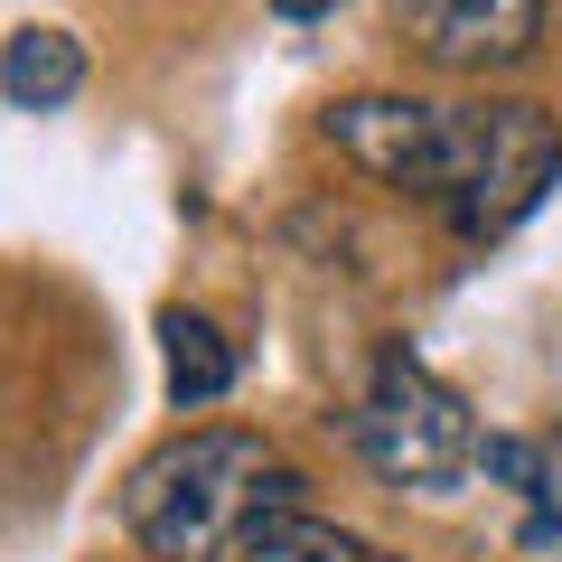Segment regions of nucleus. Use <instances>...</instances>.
I'll return each mask as SVG.
<instances>
[{"label":"nucleus","mask_w":562,"mask_h":562,"mask_svg":"<svg viewBox=\"0 0 562 562\" xmlns=\"http://www.w3.org/2000/svg\"><path fill=\"white\" fill-rule=\"evenodd\" d=\"M394 38L441 76H506L543 47V0H394Z\"/></svg>","instance_id":"5"},{"label":"nucleus","mask_w":562,"mask_h":562,"mask_svg":"<svg viewBox=\"0 0 562 562\" xmlns=\"http://www.w3.org/2000/svg\"><path fill=\"white\" fill-rule=\"evenodd\" d=\"M347 431H357V460L384 487H413V497H441V487H460V469H479V422H469V403L413 347H384L375 357Z\"/></svg>","instance_id":"3"},{"label":"nucleus","mask_w":562,"mask_h":562,"mask_svg":"<svg viewBox=\"0 0 562 562\" xmlns=\"http://www.w3.org/2000/svg\"><path fill=\"white\" fill-rule=\"evenodd\" d=\"M0 94L20 103V113H66L85 94V38L76 29H47V20L10 29L0 38Z\"/></svg>","instance_id":"6"},{"label":"nucleus","mask_w":562,"mask_h":562,"mask_svg":"<svg viewBox=\"0 0 562 562\" xmlns=\"http://www.w3.org/2000/svg\"><path fill=\"white\" fill-rule=\"evenodd\" d=\"M160 347H169V403L179 413H206V403L235 394V338L198 310H160Z\"/></svg>","instance_id":"7"},{"label":"nucleus","mask_w":562,"mask_h":562,"mask_svg":"<svg viewBox=\"0 0 562 562\" xmlns=\"http://www.w3.org/2000/svg\"><path fill=\"white\" fill-rule=\"evenodd\" d=\"M479 469H487V479H506V487H525V497H543V450L516 441V431H487V441H479Z\"/></svg>","instance_id":"9"},{"label":"nucleus","mask_w":562,"mask_h":562,"mask_svg":"<svg viewBox=\"0 0 562 562\" xmlns=\"http://www.w3.org/2000/svg\"><path fill=\"white\" fill-rule=\"evenodd\" d=\"M235 562H394V553L347 535V525H328V516H310V506H281V516H262L235 543Z\"/></svg>","instance_id":"8"},{"label":"nucleus","mask_w":562,"mask_h":562,"mask_svg":"<svg viewBox=\"0 0 562 562\" xmlns=\"http://www.w3.org/2000/svg\"><path fill=\"white\" fill-rule=\"evenodd\" d=\"M328 150L347 169H366L375 188L403 198H450V150H460V103L431 94H338L319 113Z\"/></svg>","instance_id":"4"},{"label":"nucleus","mask_w":562,"mask_h":562,"mask_svg":"<svg viewBox=\"0 0 562 562\" xmlns=\"http://www.w3.org/2000/svg\"><path fill=\"white\" fill-rule=\"evenodd\" d=\"M281 20H328V10H338V0H272Z\"/></svg>","instance_id":"10"},{"label":"nucleus","mask_w":562,"mask_h":562,"mask_svg":"<svg viewBox=\"0 0 562 562\" xmlns=\"http://www.w3.org/2000/svg\"><path fill=\"white\" fill-rule=\"evenodd\" d=\"M562 179V122L525 94H487L460 103V150H450V235L460 244H497L543 206V188Z\"/></svg>","instance_id":"2"},{"label":"nucleus","mask_w":562,"mask_h":562,"mask_svg":"<svg viewBox=\"0 0 562 562\" xmlns=\"http://www.w3.org/2000/svg\"><path fill=\"white\" fill-rule=\"evenodd\" d=\"M310 479L281 460L262 431H235V422H206V431H179L122 487V525L150 562H235V543L254 535L262 516L301 506Z\"/></svg>","instance_id":"1"}]
</instances>
